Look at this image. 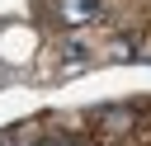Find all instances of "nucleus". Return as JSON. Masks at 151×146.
Here are the masks:
<instances>
[{
	"mask_svg": "<svg viewBox=\"0 0 151 146\" xmlns=\"http://www.w3.org/2000/svg\"><path fill=\"white\" fill-rule=\"evenodd\" d=\"M99 127H104L109 137H113V132H127V108H113V113H104V118H99Z\"/></svg>",
	"mask_w": 151,
	"mask_h": 146,
	"instance_id": "f03ea898",
	"label": "nucleus"
},
{
	"mask_svg": "<svg viewBox=\"0 0 151 146\" xmlns=\"http://www.w3.org/2000/svg\"><path fill=\"white\" fill-rule=\"evenodd\" d=\"M57 19L71 24V28H80V24L99 19V0H57Z\"/></svg>",
	"mask_w": 151,
	"mask_h": 146,
	"instance_id": "f257e3e1",
	"label": "nucleus"
},
{
	"mask_svg": "<svg viewBox=\"0 0 151 146\" xmlns=\"http://www.w3.org/2000/svg\"><path fill=\"white\" fill-rule=\"evenodd\" d=\"M47 146H80V141H71V137H61V141H47Z\"/></svg>",
	"mask_w": 151,
	"mask_h": 146,
	"instance_id": "7ed1b4c3",
	"label": "nucleus"
}]
</instances>
